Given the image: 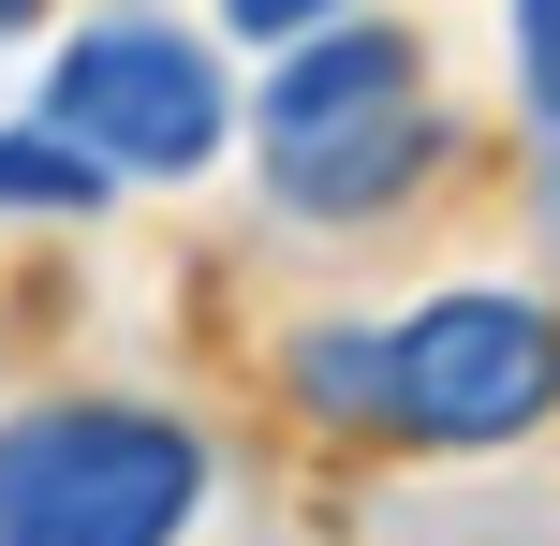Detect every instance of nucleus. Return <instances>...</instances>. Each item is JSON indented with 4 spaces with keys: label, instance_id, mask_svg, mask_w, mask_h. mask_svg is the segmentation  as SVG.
Returning a JSON list of instances; mask_svg holds the SVG:
<instances>
[{
    "label": "nucleus",
    "instance_id": "nucleus-1",
    "mask_svg": "<svg viewBox=\"0 0 560 546\" xmlns=\"http://www.w3.org/2000/svg\"><path fill=\"white\" fill-rule=\"evenodd\" d=\"M295 414L354 443H413V458H502L560 414V295H516V281H457L428 311H384V325H310L280 355Z\"/></svg>",
    "mask_w": 560,
    "mask_h": 546
},
{
    "label": "nucleus",
    "instance_id": "nucleus-2",
    "mask_svg": "<svg viewBox=\"0 0 560 546\" xmlns=\"http://www.w3.org/2000/svg\"><path fill=\"white\" fill-rule=\"evenodd\" d=\"M443 89H428L413 30L339 15L310 45H280V74L252 89V163L295 222H398L443 177Z\"/></svg>",
    "mask_w": 560,
    "mask_h": 546
},
{
    "label": "nucleus",
    "instance_id": "nucleus-3",
    "mask_svg": "<svg viewBox=\"0 0 560 546\" xmlns=\"http://www.w3.org/2000/svg\"><path fill=\"white\" fill-rule=\"evenodd\" d=\"M207 429L163 399H30L0 414V546H192Z\"/></svg>",
    "mask_w": 560,
    "mask_h": 546
},
{
    "label": "nucleus",
    "instance_id": "nucleus-4",
    "mask_svg": "<svg viewBox=\"0 0 560 546\" xmlns=\"http://www.w3.org/2000/svg\"><path fill=\"white\" fill-rule=\"evenodd\" d=\"M30 118H59L104 177H207L236 148V74L207 59V30H177V15H89L74 45L45 59Z\"/></svg>",
    "mask_w": 560,
    "mask_h": 546
},
{
    "label": "nucleus",
    "instance_id": "nucleus-5",
    "mask_svg": "<svg viewBox=\"0 0 560 546\" xmlns=\"http://www.w3.org/2000/svg\"><path fill=\"white\" fill-rule=\"evenodd\" d=\"M104 193L118 177L89 163L59 118H15V133H0V222H104Z\"/></svg>",
    "mask_w": 560,
    "mask_h": 546
},
{
    "label": "nucleus",
    "instance_id": "nucleus-6",
    "mask_svg": "<svg viewBox=\"0 0 560 546\" xmlns=\"http://www.w3.org/2000/svg\"><path fill=\"white\" fill-rule=\"evenodd\" d=\"M516 104H532L546 148H560V0H516Z\"/></svg>",
    "mask_w": 560,
    "mask_h": 546
},
{
    "label": "nucleus",
    "instance_id": "nucleus-7",
    "mask_svg": "<svg viewBox=\"0 0 560 546\" xmlns=\"http://www.w3.org/2000/svg\"><path fill=\"white\" fill-rule=\"evenodd\" d=\"M354 0H222V30H252V45H310V30H339Z\"/></svg>",
    "mask_w": 560,
    "mask_h": 546
},
{
    "label": "nucleus",
    "instance_id": "nucleus-8",
    "mask_svg": "<svg viewBox=\"0 0 560 546\" xmlns=\"http://www.w3.org/2000/svg\"><path fill=\"white\" fill-rule=\"evenodd\" d=\"M546 252H560V163H546Z\"/></svg>",
    "mask_w": 560,
    "mask_h": 546
}]
</instances>
